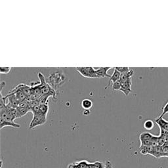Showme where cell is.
<instances>
[{
	"label": "cell",
	"instance_id": "cell-1",
	"mask_svg": "<svg viewBox=\"0 0 168 168\" xmlns=\"http://www.w3.org/2000/svg\"><path fill=\"white\" fill-rule=\"evenodd\" d=\"M65 75L62 72L55 71L49 75L47 82L50 85L52 88L57 90V88H59L65 82Z\"/></svg>",
	"mask_w": 168,
	"mask_h": 168
},
{
	"label": "cell",
	"instance_id": "cell-2",
	"mask_svg": "<svg viewBox=\"0 0 168 168\" xmlns=\"http://www.w3.org/2000/svg\"><path fill=\"white\" fill-rule=\"evenodd\" d=\"M76 70L82 76L88 78H98L96 70L91 67H76Z\"/></svg>",
	"mask_w": 168,
	"mask_h": 168
},
{
	"label": "cell",
	"instance_id": "cell-3",
	"mask_svg": "<svg viewBox=\"0 0 168 168\" xmlns=\"http://www.w3.org/2000/svg\"><path fill=\"white\" fill-rule=\"evenodd\" d=\"M46 121H47V116L43 115L40 112L34 114L33 115V119L31 123L29 125V129H32L36 126L43 125L46 122Z\"/></svg>",
	"mask_w": 168,
	"mask_h": 168
},
{
	"label": "cell",
	"instance_id": "cell-4",
	"mask_svg": "<svg viewBox=\"0 0 168 168\" xmlns=\"http://www.w3.org/2000/svg\"><path fill=\"white\" fill-rule=\"evenodd\" d=\"M154 135L149 132H143L139 136L141 146H152V140Z\"/></svg>",
	"mask_w": 168,
	"mask_h": 168
},
{
	"label": "cell",
	"instance_id": "cell-5",
	"mask_svg": "<svg viewBox=\"0 0 168 168\" xmlns=\"http://www.w3.org/2000/svg\"><path fill=\"white\" fill-rule=\"evenodd\" d=\"M155 121L160 129V136H166L168 133V121L164 120L163 117L160 116Z\"/></svg>",
	"mask_w": 168,
	"mask_h": 168
},
{
	"label": "cell",
	"instance_id": "cell-6",
	"mask_svg": "<svg viewBox=\"0 0 168 168\" xmlns=\"http://www.w3.org/2000/svg\"><path fill=\"white\" fill-rule=\"evenodd\" d=\"M111 67H101L96 70V73L98 76V78H111V76L108 74V71L111 69Z\"/></svg>",
	"mask_w": 168,
	"mask_h": 168
},
{
	"label": "cell",
	"instance_id": "cell-7",
	"mask_svg": "<svg viewBox=\"0 0 168 168\" xmlns=\"http://www.w3.org/2000/svg\"><path fill=\"white\" fill-rule=\"evenodd\" d=\"M121 92H123L125 95H128L132 91L131 90V78L127 82L121 84V87L120 90Z\"/></svg>",
	"mask_w": 168,
	"mask_h": 168
},
{
	"label": "cell",
	"instance_id": "cell-8",
	"mask_svg": "<svg viewBox=\"0 0 168 168\" xmlns=\"http://www.w3.org/2000/svg\"><path fill=\"white\" fill-rule=\"evenodd\" d=\"M5 127H12L14 128H20V125L18 124L15 123V121L0 120V129H2Z\"/></svg>",
	"mask_w": 168,
	"mask_h": 168
},
{
	"label": "cell",
	"instance_id": "cell-9",
	"mask_svg": "<svg viewBox=\"0 0 168 168\" xmlns=\"http://www.w3.org/2000/svg\"><path fill=\"white\" fill-rule=\"evenodd\" d=\"M120 77H121V73L119 72L118 70H116L115 69L112 75L108 79V85H107V87H105V88H107L108 86H110V82H112L113 84L115 83V82H118V81H120Z\"/></svg>",
	"mask_w": 168,
	"mask_h": 168
},
{
	"label": "cell",
	"instance_id": "cell-10",
	"mask_svg": "<svg viewBox=\"0 0 168 168\" xmlns=\"http://www.w3.org/2000/svg\"><path fill=\"white\" fill-rule=\"evenodd\" d=\"M138 150H139V152L142 154L152 155L153 150H154V147H152V146H141Z\"/></svg>",
	"mask_w": 168,
	"mask_h": 168
},
{
	"label": "cell",
	"instance_id": "cell-11",
	"mask_svg": "<svg viewBox=\"0 0 168 168\" xmlns=\"http://www.w3.org/2000/svg\"><path fill=\"white\" fill-rule=\"evenodd\" d=\"M133 74H134V71H133V70H130V71L128 72L121 74V77H120V83L123 84V83L127 82V80L131 79V77L133 76Z\"/></svg>",
	"mask_w": 168,
	"mask_h": 168
},
{
	"label": "cell",
	"instance_id": "cell-12",
	"mask_svg": "<svg viewBox=\"0 0 168 168\" xmlns=\"http://www.w3.org/2000/svg\"><path fill=\"white\" fill-rule=\"evenodd\" d=\"M81 105L84 110H90L93 107V102L89 98H85L82 101Z\"/></svg>",
	"mask_w": 168,
	"mask_h": 168
},
{
	"label": "cell",
	"instance_id": "cell-13",
	"mask_svg": "<svg viewBox=\"0 0 168 168\" xmlns=\"http://www.w3.org/2000/svg\"><path fill=\"white\" fill-rule=\"evenodd\" d=\"M16 108H17V111H18L20 118L24 116H25L28 112L31 111V108H28L18 107Z\"/></svg>",
	"mask_w": 168,
	"mask_h": 168
},
{
	"label": "cell",
	"instance_id": "cell-14",
	"mask_svg": "<svg viewBox=\"0 0 168 168\" xmlns=\"http://www.w3.org/2000/svg\"><path fill=\"white\" fill-rule=\"evenodd\" d=\"M144 129H146L147 130H152L154 128V121L151 120H147L144 123Z\"/></svg>",
	"mask_w": 168,
	"mask_h": 168
},
{
	"label": "cell",
	"instance_id": "cell-15",
	"mask_svg": "<svg viewBox=\"0 0 168 168\" xmlns=\"http://www.w3.org/2000/svg\"><path fill=\"white\" fill-rule=\"evenodd\" d=\"M48 111H49L48 102L40 105V113H42L43 115L47 116L48 113Z\"/></svg>",
	"mask_w": 168,
	"mask_h": 168
},
{
	"label": "cell",
	"instance_id": "cell-16",
	"mask_svg": "<svg viewBox=\"0 0 168 168\" xmlns=\"http://www.w3.org/2000/svg\"><path fill=\"white\" fill-rule=\"evenodd\" d=\"M114 68L119 72H120L121 74L127 73L130 71V68L129 67H116Z\"/></svg>",
	"mask_w": 168,
	"mask_h": 168
},
{
	"label": "cell",
	"instance_id": "cell-17",
	"mask_svg": "<svg viewBox=\"0 0 168 168\" xmlns=\"http://www.w3.org/2000/svg\"><path fill=\"white\" fill-rule=\"evenodd\" d=\"M121 87V84L120 83V81H118V82H115V83H114V84H112V88L113 90L118 91V90H120Z\"/></svg>",
	"mask_w": 168,
	"mask_h": 168
},
{
	"label": "cell",
	"instance_id": "cell-18",
	"mask_svg": "<svg viewBox=\"0 0 168 168\" xmlns=\"http://www.w3.org/2000/svg\"><path fill=\"white\" fill-rule=\"evenodd\" d=\"M11 70V67H1L0 68V72L2 74H7L10 72Z\"/></svg>",
	"mask_w": 168,
	"mask_h": 168
},
{
	"label": "cell",
	"instance_id": "cell-19",
	"mask_svg": "<svg viewBox=\"0 0 168 168\" xmlns=\"http://www.w3.org/2000/svg\"><path fill=\"white\" fill-rule=\"evenodd\" d=\"M162 111H163V112H162V114H161V116H160V117H163L164 115L168 113V101L166 104V105L163 107V108H162Z\"/></svg>",
	"mask_w": 168,
	"mask_h": 168
},
{
	"label": "cell",
	"instance_id": "cell-20",
	"mask_svg": "<svg viewBox=\"0 0 168 168\" xmlns=\"http://www.w3.org/2000/svg\"><path fill=\"white\" fill-rule=\"evenodd\" d=\"M105 168H113L112 167V165L111 164V162L110 161H108V160H107Z\"/></svg>",
	"mask_w": 168,
	"mask_h": 168
},
{
	"label": "cell",
	"instance_id": "cell-21",
	"mask_svg": "<svg viewBox=\"0 0 168 168\" xmlns=\"http://www.w3.org/2000/svg\"><path fill=\"white\" fill-rule=\"evenodd\" d=\"M83 114L84 115H86V116H88L90 114V111H89V110H85L84 112H83Z\"/></svg>",
	"mask_w": 168,
	"mask_h": 168
},
{
	"label": "cell",
	"instance_id": "cell-22",
	"mask_svg": "<svg viewBox=\"0 0 168 168\" xmlns=\"http://www.w3.org/2000/svg\"><path fill=\"white\" fill-rule=\"evenodd\" d=\"M0 85H1V91H2L3 88L5 86V82H2V83H1V84H0Z\"/></svg>",
	"mask_w": 168,
	"mask_h": 168
}]
</instances>
